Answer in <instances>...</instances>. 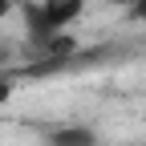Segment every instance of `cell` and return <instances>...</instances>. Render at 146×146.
I'll use <instances>...</instances> for the list:
<instances>
[{
  "label": "cell",
  "mask_w": 146,
  "mask_h": 146,
  "mask_svg": "<svg viewBox=\"0 0 146 146\" xmlns=\"http://www.w3.org/2000/svg\"><path fill=\"white\" fill-rule=\"evenodd\" d=\"M85 12V0H41V4H29V41H41V36L65 33L77 16Z\"/></svg>",
  "instance_id": "6da1fadb"
},
{
  "label": "cell",
  "mask_w": 146,
  "mask_h": 146,
  "mask_svg": "<svg viewBox=\"0 0 146 146\" xmlns=\"http://www.w3.org/2000/svg\"><path fill=\"white\" fill-rule=\"evenodd\" d=\"M45 138H49V146H98V130H89V126H77V122L57 126V130H49Z\"/></svg>",
  "instance_id": "7a4b0ae2"
},
{
  "label": "cell",
  "mask_w": 146,
  "mask_h": 146,
  "mask_svg": "<svg viewBox=\"0 0 146 146\" xmlns=\"http://www.w3.org/2000/svg\"><path fill=\"white\" fill-rule=\"evenodd\" d=\"M126 21L130 25H146V0H134L130 8H126Z\"/></svg>",
  "instance_id": "3957f363"
},
{
  "label": "cell",
  "mask_w": 146,
  "mask_h": 146,
  "mask_svg": "<svg viewBox=\"0 0 146 146\" xmlns=\"http://www.w3.org/2000/svg\"><path fill=\"white\" fill-rule=\"evenodd\" d=\"M12 98V77H0V102Z\"/></svg>",
  "instance_id": "277c9868"
},
{
  "label": "cell",
  "mask_w": 146,
  "mask_h": 146,
  "mask_svg": "<svg viewBox=\"0 0 146 146\" xmlns=\"http://www.w3.org/2000/svg\"><path fill=\"white\" fill-rule=\"evenodd\" d=\"M8 12H12V0H0V21H4Z\"/></svg>",
  "instance_id": "5b68a950"
},
{
  "label": "cell",
  "mask_w": 146,
  "mask_h": 146,
  "mask_svg": "<svg viewBox=\"0 0 146 146\" xmlns=\"http://www.w3.org/2000/svg\"><path fill=\"white\" fill-rule=\"evenodd\" d=\"M106 4H118V8H130L134 0H106Z\"/></svg>",
  "instance_id": "8992f818"
}]
</instances>
